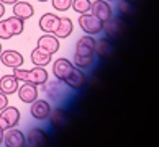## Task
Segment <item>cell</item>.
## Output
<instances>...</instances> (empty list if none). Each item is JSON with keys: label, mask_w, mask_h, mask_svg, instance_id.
Instances as JSON below:
<instances>
[{"label": "cell", "mask_w": 159, "mask_h": 147, "mask_svg": "<svg viewBox=\"0 0 159 147\" xmlns=\"http://www.w3.org/2000/svg\"><path fill=\"white\" fill-rule=\"evenodd\" d=\"M95 43L93 36L85 34L79 38L75 44V54H74V66L79 69H89L93 62V54H95Z\"/></svg>", "instance_id": "1"}, {"label": "cell", "mask_w": 159, "mask_h": 147, "mask_svg": "<svg viewBox=\"0 0 159 147\" xmlns=\"http://www.w3.org/2000/svg\"><path fill=\"white\" fill-rule=\"evenodd\" d=\"M13 75L21 82H28V84H34V85H44L48 82V72H46V69L38 67V66H34L31 70L16 67V69H13Z\"/></svg>", "instance_id": "2"}, {"label": "cell", "mask_w": 159, "mask_h": 147, "mask_svg": "<svg viewBox=\"0 0 159 147\" xmlns=\"http://www.w3.org/2000/svg\"><path fill=\"white\" fill-rule=\"evenodd\" d=\"M23 29H25V21L16 16L0 20V39H10L13 36H18L23 33Z\"/></svg>", "instance_id": "3"}, {"label": "cell", "mask_w": 159, "mask_h": 147, "mask_svg": "<svg viewBox=\"0 0 159 147\" xmlns=\"http://www.w3.org/2000/svg\"><path fill=\"white\" fill-rule=\"evenodd\" d=\"M79 26L85 34H90V36H97V34H100L103 31V23L92 13L80 15L79 16Z\"/></svg>", "instance_id": "4"}, {"label": "cell", "mask_w": 159, "mask_h": 147, "mask_svg": "<svg viewBox=\"0 0 159 147\" xmlns=\"http://www.w3.org/2000/svg\"><path fill=\"white\" fill-rule=\"evenodd\" d=\"M20 123V111L15 106H7L5 110L0 111V126L5 131L11 128H16V124Z\"/></svg>", "instance_id": "5"}, {"label": "cell", "mask_w": 159, "mask_h": 147, "mask_svg": "<svg viewBox=\"0 0 159 147\" xmlns=\"http://www.w3.org/2000/svg\"><path fill=\"white\" fill-rule=\"evenodd\" d=\"M90 13L95 15L102 23H105V21H108L111 16H113V10H111L110 3L107 2V0H95V2H92Z\"/></svg>", "instance_id": "6"}, {"label": "cell", "mask_w": 159, "mask_h": 147, "mask_svg": "<svg viewBox=\"0 0 159 147\" xmlns=\"http://www.w3.org/2000/svg\"><path fill=\"white\" fill-rule=\"evenodd\" d=\"M3 144L7 147H25L26 145V137L20 129H7L3 134Z\"/></svg>", "instance_id": "7"}, {"label": "cell", "mask_w": 159, "mask_h": 147, "mask_svg": "<svg viewBox=\"0 0 159 147\" xmlns=\"http://www.w3.org/2000/svg\"><path fill=\"white\" fill-rule=\"evenodd\" d=\"M85 82H87L85 74L82 72V69L75 67V66H74L72 70H70V74L64 79V84H66L69 88H72V90H82L84 85H85Z\"/></svg>", "instance_id": "8"}, {"label": "cell", "mask_w": 159, "mask_h": 147, "mask_svg": "<svg viewBox=\"0 0 159 147\" xmlns=\"http://www.w3.org/2000/svg\"><path fill=\"white\" fill-rule=\"evenodd\" d=\"M31 116L38 121H44L48 119L49 115H51V105L44 100H34L31 103V110H30Z\"/></svg>", "instance_id": "9"}, {"label": "cell", "mask_w": 159, "mask_h": 147, "mask_svg": "<svg viewBox=\"0 0 159 147\" xmlns=\"http://www.w3.org/2000/svg\"><path fill=\"white\" fill-rule=\"evenodd\" d=\"M0 61H2L3 66L16 69V67H20L21 64L25 62V59H23V56L20 54L18 51L8 49V51H2V54H0Z\"/></svg>", "instance_id": "10"}, {"label": "cell", "mask_w": 159, "mask_h": 147, "mask_svg": "<svg viewBox=\"0 0 159 147\" xmlns=\"http://www.w3.org/2000/svg\"><path fill=\"white\" fill-rule=\"evenodd\" d=\"M48 142V134H46L43 129L34 128L28 132L26 136V145L25 147H44Z\"/></svg>", "instance_id": "11"}, {"label": "cell", "mask_w": 159, "mask_h": 147, "mask_svg": "<svg viewBox=\"0 0 159 147\" xmlns=\"http://www.w3.org/2000/svg\"><path fill=\"white\" fill-rule=\"evenodd\" d=\"M36 48L49 52V54H54V52L59 49V39H57L54 34H51V33H44L43 36H39Z\"/></svg>", "instance_id": "12"}, {"label": "cell", "mask_w": 159, "mask_h": 147, "mask_svg": "<svg viewBox=\"0 0 159 147\" xmlns=\"http://www.w3.org/2000/svg\"><path fill=\"white\" fill-rule=\"evenodd\" d=\"M18 97L23 103H33L34 100H38V85L23 82V85L18 87Z\"/></svg>", "instance_id": "13"}, {"label": "cell", "mask_w": 159, "mask_h": 147, "mask_svg": "<svg viewBox=\"0 0 159 147\" xmlns=\"http://www.w3.org/2000/svg\"><path fill=\"white\" fill-rule=\"evenodd\" d=\"M72 69H74V64L69 62L67 59H64V57H59L57 61H54V64H52V74L56 75V79H59L62 82L70 74Z\"/></svg>", "instance_id": "14"}, {"label": "cell", "mask_w": 159, "mask_h": 147, "mask_svg": "<svg viewBox=\"0 0 159 147\" xmlns=\"http://www.w3.org/2000/svg\"><path fill=\"white\" fill-rule=\"evenodd\" d=\"M59 16L54 15V13H44L43 16L39 18V29L43 33H51L54 34L56 28L59 26Z\"/></svg>", "instance_id": "15"}, {"label": "cell", "mask_w": 159, "mask_h": 147, "mask_svg": "<svg viewBox=\"0 0 159 147\" xmlns=\"http://www.w3.org/2000/svg\"><path fill=\"white\" fill-rule=\"evenodd\" d=\"M18 79L15 77V75H3L2 79H0V92L5 93V95H13V93L18 92Z\"/></svg>", "instance_id": "16"}, {"label": "cell", "mask_w": 159, "mask_h": 147, "mask_svg": "<svg viewBox=\"0 0 159 147\" xmlns=\"http://www.w3.org/2000/svg\"><path fill=\"white\" fill-rule=\"evenodd\" d=\"M34 15V8H33V5L31 3H28V2H16L13 5V16H16V18H20V20H28V18H31V16Z\"/></svg>", "instance_id": "17"}, {"label": "cell", "mask_w": 159, "mask_h": 147, "mask_svg": "<svg viewBox=\"0 0 159 147\" xmlns=\"http://www.w3.org/2000/svg\"><path fill=\"white\" fill-rule=\"evenodd\" d=\"M44 92L48 93V97H51V100H61L64 97V85L62 80H54V82H46L44 84Z\"/></svg>", "instance_id": "18"}, {"label": "cell", "mask_w": 159, "mask_h": 147, "mask_svg": "<svg viewBox=\"0 0 159 147\" xmlns=\"http://www.w3.org/2000/svg\"><path fill=\"white\" fill-rule=\"evenodd\" d=\"M72 29H74L72 20H70V18H61L59 20V26H57L56 31H54V36L57 39H66V38L70 36Z\"/></svg>", "instance_id": "19"}, {"label": "cell", "mask_w": 159, "mask_h": 147, "mask_svg": "<svg viewBox=\"0 0 159 147\" xmlns=\"http://www.w3.org/2000/svg\"><path fill=\"white\" fill-rule=\"evenodd\" d=\"M51 57H52V54H49V52H46L39 48L31 51V62L38 67H44L48 64H51Z\"/></svg>", "instance_id": "20"}, {"label": "cell", "mask_w": 159, "mask_h": 147, "mask_svg": "<svg viewBox=\"0 0 159 147\" xmlns=\"http://www.w3.org/2000/svg\"><path fill=\"white\" fill-rule=\"evenodd\" d=\"M49 118H51L52 126H56V128H64L69 123V113H67L66 110H61V108L52 110Z\"/></svg>", "instance_id": "21"}, {"label": "cell", "mask_w": 159, "mask_h": 147, "mask_svg": "<svg viewBox=\"0 0 159 147\" xmlns=\"http://www.w3.org/2000/svg\"><path fill=\"white\" fill-rule=\"evenodd\" d=\"M103 31L107 33L108 36H116V34H120V31H121V20L111 16L108 21L103 23Z\"/></svg>", "instance_id": "22"}, {"label": "cell", "mask_w": 159, "mask_h": 147, "mask_svg": "<svg viewBox=\"0 0 159 147\" xmlns=\"http://www.w3.org/2000/svg\"><path fill=\"white\" fill-rule=\"evenodd\" d=\"M111 49H113V46H111L110 39H107V38H102V39H98L97 43H95V52L102 59L103 57H108L111 54Z\"/></svg>", "instance_id": "23"}, {"label": "cell", "mask_w": 159, "mask_h": 147, "mask_svg": "<svg viewBox=\"0 0 159 147\" xmlns=\"http://www.w3.org/2000/svg\"><path fill=\"white\" fill-rule=\"evenodd\" d=\"M75 13L84 15V13H90L92 10V2L90 0H72V5H70Z\"/></svg>", "instance_id": "24"}, {"label": "cell", "mask_w": 159, "mask_h": 147, "mask_svg": "<svg viewBox=\"0 0 159 147\" xmlns=\"http://www.w3.org/2000/svg\"><path fill=\"white\" fill-rule=\"evenodd\" d=\"M118 11L123 16H129V15L134 13V7L129 0H120L118 2Z\"/></svg>", "instance_id": "25"}, {"label": "cell", "mask_w": 159, "mask_h": 147, "mask_svg": "<svg viewBox=\"0 0 159 147\" xmlns=\"http://www.w3.org/2000/svg\"><path fill=\"white\" fill-rule=\"evenodd\" d=\"M52 3V8L57 10V11H66L70 8V5H72V0H51Z\"/></svg>", "instance_id": "26"}, {"label": "cell", "mask_w": 159, "mask_h": 147, "mask_svg": "<svg viewBox=\"0 0 159 147\" xmlns=\"http://www.w3.org/2000/svg\"><path fill=\"white\" fill-rule=\"evenodd\" d=\"M7 106H8V98H7V95H5V93L0 92V111L5 110Z\"/></svg>", "instance_id": "27"}, {"label": "cell", "mask_w": 159, "mask_h": 147, "mask_svg": "<svg viewBox=\"0 0 159 147\" xmlns=\"http://www.w3.org/2000/svg\"><path fill=\"white\" fill-rule=\"evenodd\" d=\"M0 2H2L3 5H15L18 0H0Z\"/></svg>", "instance_id": "28"}, {"label": "cell", "mask_w": 159, "mask_h": 147, "mask_svg": "<svg viewBox=\"0 0 159 147\" xmlns=\"http://www.w3.org/2000/svg\"><path fill=\"white\" fill-rule=\"evenodd\" d=\"M5 15V5L0 2V20H2V16Z\"/></svg>", "instance_id": "29"}, {"label": "cell", "mask_w": 159, "mask_h": 147, "mask_svg": "<svg viewBox=\"0 0 159 147\" xmlns=\"http://www.w3.org/2000/svg\"><path fill=\"white\" fill-rule=\"evenodd\" d=\"M3 134H5V129L0 126V144H3Z\"/></svg>", "instance_id": "30"}, {"label": "cell", "mask_w": 159, "mask_h": 147, "mask_svg": "<svg viewBox=\"0 0 159 147\" xmlns=\"http://www.w3.org/2000/svg\"><path fill=\"white\" fill-rule=\"evenodd\" d=\"M38 2H49V0H38Z\"/></svg>", "instance_id": "31"}, {"label": "cell", "mask_w": 159, "mask_h": 147, "mask_svg": "<svg viewBox=\"0 0 159 147\" xmlns=\"http://www.w3.org/2000/svg\"><path fill=\"white\" fill-rule=\"evenodd\" d=\"M2 49H3V48H2V44H0V54H2Z\"/></svg>", "instance_id": "32"}, {"label": "cell", "mask_w": 159, "mask_h": 147, "mask_svg": "<svg viewBox=\"0 0 159 147\" xmlns=\"http://www.w3.org/2000/svg\"><path fill=\"white\" fill-rule=\"evenodd\" d=\"M107 2H113V0H107Z\"/></svg>", "instance_id": "33"}]
</instances>
